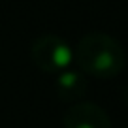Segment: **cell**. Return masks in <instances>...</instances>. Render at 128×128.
I'll return each instance as SVG.
<instances>
[{
    "label": "cell",
    "instance_id": "cell-1",
    "mask_svg": "<svg viewBox=\"0 0 128 128\" xmlns=\"http://www.w3.org/2000/svg\"><path fill=\"white\" fill-rule=\"evenodd\" d=\"M74 60L85 76L109 79L122 72L126 56L122 45L115 38L102 32H90L77 42Z\"/></svg>",
    "mask_w": 128,
    "mask_h": 128
},
{
    "label": "cell",
    "instance_id": "cell-2",
    "mask_svg": "<svg viewBox=\"0 0 128 128\" xmlns=\"http://www.w3.org/2000/svg\"><path fill=\"white\" fill-rule=\"evenodd\" d=\"M32 60L45 74H60L74 62V49L70 44L55 34H45L34 40L30 49Z\"/></svg>",
    "mask_w": 128,
    "mask_h": 128
},
{
    "label": "cell",
    "instance_id": "cell-3",
    "mask_svg": "<svg viewBox=\"0 0 128 128\" xmlns=\"http://www.w3.org/2000/svg\"><path fill=\"white\" fill-rule=\"evenodd\" d=\"M62 124L64 128H111L108 113L92 102L72 104L64 113Z\"/></svg>",
    "mask_w": 128,
    "mask_h": 128
},
{
    "label": "cell",
    "instance_id": "cell-4",
    "mask_svg": "<svg viewBox=\"0 0 128 128\" xmlns=\"http://www.w3.org/2000/svg\"><path fill=\"white\" fill-rule=\"evenodd\" d=\"M56 94L66 102L76 104L87 92V76L79 70H64L56 74Z\"/></svg>",
    "mask_w": 128,
    "mask_h": 128
}]
</instances>
